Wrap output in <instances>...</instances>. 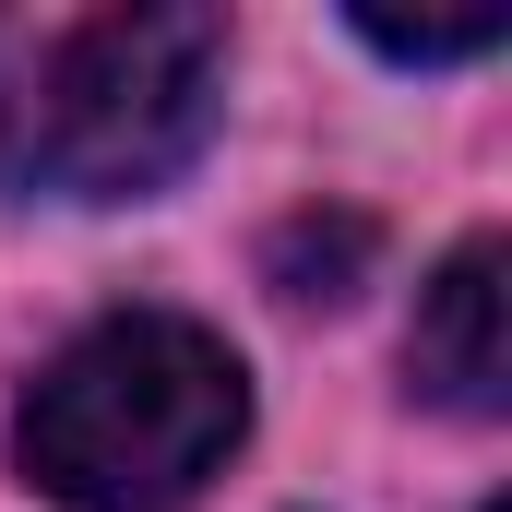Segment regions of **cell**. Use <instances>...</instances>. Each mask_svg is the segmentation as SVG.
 <instances>
[{"label": "cell", "mask_w": 512, "mask_h": 512, "mask_svg": "<svg viewBox=\"0 0 512 512\" xmlns=\"http://www.w3.org/2000/svg\"><path fill=\"white\" fill-rule=\"evenodd\" d=\"M227 108L215 12H84L24 72H0V203H143Z\"/></svg>", "instance_id": "cell-1"}, {"label": "cell", "mask_w": 512, "mask_h": 512, "mask_svg": "<svg viewBox=\"0 0 512 512\" xmlns=\"http://www.w3.org/2000/svg\"><path fill=\"white\" fill-rule=\"evenodd\" d=\"M251 429V382L227 358V334L179 322V310H108L96 334H72L24 417L12 453L48 501L72 512H179Z\"/></svg>", "instance_id": "cell-2"}, {"label": "cell", "mask_w": 512, "mask_h": 512, "mask_svg": "<svg viewBox=\"0 0 512 512\" xmlns=\"http://www.w3.org/2000/svg\"><path fill=\"white\" fill-rule=\"evenodd\" d=\"M512 251L501 239H465V251L441 262L429 286H417V322H405V382L429 393V405H453V417H501L512 393Z\"/></svg>", "instance_id": "cell-3"}, {"label": "cell", "mask_w": 512, "mask_h": 512, "mask_svg": "<svg viewBox=\"0 0 512 512\" xmlns=\"http://www.w3.org/2000/svg\"><path fill=\"white\" fill-rule=\"evenodd\" d=\"M370 274V215H286L274 227V298H346Z\"/></svg>", "instance_id": "cell-4"}, {"label": "cell", "mask_w": 512, "mask_h": 512, "mask_svg": "<svg viewBox=\"0 0 512 512\" xmlns=\"http://www.w3.org/2000/svg\"><path fill=\"white\" fill-rule=\"evenodd\" d=\"M358 36L393 48V60H477V48H501L512 24L501 12H453V24H405V12H358Z\"/></svg>", "instance_id": "cell-5"}, {"label": "cell", "mask_w": 512, "mask_h": 512, "mask_svg": "<svg viewBox=\"0 0 512 512\" xmlns=\"http://www.w3.org/2000/svg\"><path fill=\"white\" fill-rule=\"evenodd\" d=\"M489 512H512V501H489Z\"/></svg>", "instance_id": "cell-6"}]
</instances>
